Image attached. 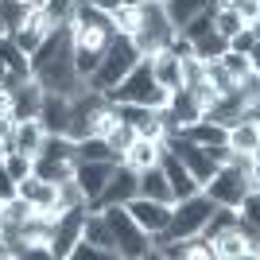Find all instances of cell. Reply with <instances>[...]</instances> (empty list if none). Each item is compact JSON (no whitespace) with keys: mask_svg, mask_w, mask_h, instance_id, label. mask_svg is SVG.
I'll list each match as a JSON object with an SVG mask.
<instances>
[{"mask_svg":"<svg viewBox=\"0 0 260 260\" xmlns=\"http://www.w3.org/2000/svg\"><path fill=\"white\" fill-rule=\"evenodd\" d=\"M31 78L51 93L74 98L78 89H86V82L74 70V31L70 23H58L54 31H47V39L35 47L31 54Z\"/></svg>","mask_w":260,"mask_h":260,"instance_id":"1","label":"cell"},{"mask_svg":"<svg viewBox=\"0 0 260 260\" xmlns=\"http://www.w3.org/2000/svg\"><path fill=\"white\" fill-rule=\"evenodd\" d=\"M167 93H171V89H163L159 82L152 78V66H148V58H140V62L132 66L128 74L117 82V86L105 89V98L113 101V105H120V101H136V105H148V109L167 105Z\"/></svg>","mask_w":260,"mask_h":260,"instance_id":"2","label":"cell"},{"mask_svg":"<svg viewBox=\"0 0 260 260\" xmlns=\"http://www.w3.org/2000/svg\"><path fill=\"white\" fill-rule=\"evenodd\" d=\"M136 62H140V51L132 47L128 35H120V31H117L113 39H109V47L101 51V62H98V70L86 78V86H89V89H101V93H105V89H113V86H117V82L128 74Z\"/></svg>","mask_w":260,"mask_h":260,"instance_id":"3","label":"cell"},{"mask_svg":"<svg viewBox=\"0 0 260 260\" xmlns=\"http://www.w3.org/2000/svg\"><path fill=\"white\" fill-rule=\"evenodd\" d=\"M101 214H105L109 229H113V241H117V260H148L152 256L148 233L132 221V214L124 206H101Z\"/></svg>","mask_w":260,"mask_h":260,"instance_id":"4","label":"cell"},{"mask_svg":"<svg viewBox=\"0 0 260 260\" xmlns=\"http://www.w3.org/2000/svg\"><path fill=\"white\" fill-rule=\"evenodd\" d=\"M171 20H167V12H163L159 0H144L140 4V23H136V31L128 35L132 47L140 51V58H148V54L163 51V43L171 39Z\"/></svg>","mask_w":260,"mask_h":260,"instance_id":"5","label":"cell"},{"mask_svg":"<svg viewBox=\"0 0 260 260\" xmlns=\"http://www.w3.org/2000/svg\"><path fill=\"white\" fill-rule=\"evenodd\" d=\"M210 210H214V202H210L202 190H194V194L186 198H175L171 202V217H167V237H194V233H202V225H206Z\"/></svg>","mask_w":260,"mask_h":260,"instance_id":"6","label":"cell"},{"mask_svg":"<svg viewBox=\"0 0 260 260\" xmlns=\"http://www.w3.org/2000/svg\"><path fill=\"white\" fill-rule=\"evenodd\" d=\"M249 190H260V183L245 179V171L229 167V163L214 167V175H210L206 183H202V194H206L214 206H233V210H237V202L249 194Z\"/></svg>","mask_w":260,"mask_h":260,"instance_id":"7","label":"cell"},{"mask_svg":"<svg viewBox=\"0 0 260 260\" xmlns=\"http://www.w3.org/2000/svg\"><path fill=\"white\" fill-rule=\"evenodd\" d=\"M82 221H86V206L58 210V217L51 225V237H47V249H51L54 260H70V249L82 241Z\"/></svg>","mask_w":260,"mask_h":260,"instance_id":"8","label":"cell"},{"mask_svg":"<svg viewBox=\"0 0 260 260\" xmlns=\"http://www.w3.org/2000/svg\"><path fill=\"white\" fill-rule=\"evenodd\" d=\"M70 31H74V70H78V78L86 82V78L98 70L101 51L109 47V39H113V35L89 31V27H70Z\"/></svg>","mask_w":260,"mask_h":260,"instance_id":"9","label":"cell"},{"mask_svg":"<svg viewBox=\"0 0 260 260\" xmlns=\"http://www.w3.org/2000/svg\"><path fill=\"white\" fill-rule=\"evenodd\" d=\"M128 198H136V171L132 167H124V163L117 159V167H113V175H109V183L101 186V194L89 202L86 210H101V206H124Z\"/></svg>","mask_w":260,"mask_h":260,"instance_id":"10","label":"cell"},{"mask_svg":"<svg viewBox=\"0 0 260 260\" xmlns=\"http://www.w3.org/2000/svg\"><path fill=\"white\" fill-rule=\"evenodd\" d=\"M124 210L132 214V221H136L148 237H152V233H163V229H167V217H171V202H155V198H144V194L128 198Z\"/></svg>","mask_w":260,"mask_h":260,"instance_id":"11","label":"cell"},{"mask_svg":"<svg viewBox=\"0 0 260 260\" xmlns=\"http://www.w3.org/2000/svg\"><path fill=\"white\" fill-rule=\"evenodd\" d=\"M113 167H117V159H86V163H74V183L82 186V194H86V206L101 194V186L109 183Z\"/></svg>","mask_w":260,"mask_h":260,"instance_id":"12","label":"cell"},{"mask_svg":"<svg viewBox=\"0 0 260 260\" xmlns=\"http://www.w3.org/2000/svg\"><path fill=\"white\" fill-rule=\"evenodd\" d=\"M155 163H159V171L167 175V186H171V194H175V198H186V194H194V190H198L194 175L183 167V159H179L175 152L159 148V159H155Z\"/></svg>","mask_w":260,"mask_h":260,"instance_id":"13","label":"cell"},{"mask_svg":"<svg viewBox=\"0 0 260 260\" xmlns=\"http://www.w3.org/2000/svg\"><path fill=\"white\" fill-rule=\"evenodd\" d=\"M70 27H89V31H105V35H117L113 31V16L101 12L98 4H89V0H70Z\"/></svg>","mask_w":260,"mask_h":260,"instance_id":"14","label":"cell"},{"mask_svg":"<svg viewBox=\"0 0 260 260\" xmlns=\"http://www.w3.org/2000/svg\"><path fill=\"white\" fill-rule=\"evenodd\" d=\"M66 117H70V98L43 89V101H39V113H35L43 132H66Z\"/></svg>","mask_w":260,"mask_h":260,"instance_id":"15","label":"cell"},{"mask_svg":"<svg viewBox=\"0 0 260 260\" xmlns=\"http://www.w3.org/2000/svg\"><path fill=\"white\" fill-rule=\"evenodd\" d=\"M82 241H89L93 249H101L105 256L117 260V241H113V229H109L105 214L101 210H86V221H82Z\"/></svg>","mask_w":260,"mask_h":260,"instance_id":"16","label":"cell"},{"mask_svg":"<svg viewBox=\"0 0 260 260\" xmlns=\"http://www.w3.org/2000/svg\"><path fill=\"white\" fill-rule=\"evenodd\" d=\"M43 124L35 117H27V120H16L12 124V136H8V152H23V155H39V144H43Z\"/></svg>","mask_w":260,"mask_h":260,"instance_id":"17","label":"cell"},{"mask_svg":"<svg viewBox=\"0 0 260 260\" xmlns=\"http://www.w3.org/2000/svg\"><path fill=\"white\" fill-rule=\"evenodd\" d=\"M12 93V120H27V117H35L39 113V101H43V86L35 82V78H23L16 89H8Z\"/></svg>","mask_w":260,"mask_h":260,"instance_id":"18","label":"cell"},{"mask_svg":"<svg viewBox=\"0 0 260 260\" xmlns=\"http://www.w3.org/2000/svg\"><path fill=\"white\" fill-rule=\"evenodd\" d=\"M148 66H152V78L163 89H179L183 86V58H175L167 47L155 51V54H148Z\"/></svg>","mask_w":260,"mask_h":260,"instance_id":"19","label":"cell"},{"mask_svg":"<svg viewBox=\"0 0 260 260\" xmlns=\"http://www.w3.org/2000/svg\"><path fill=\"white\" fill-rule=\"evenodd\" d=\"M214 252H217V260H256L260 256V245H249V241L241 237L237 229H221L214 237Z\"/></svg>","mask_w":260,"mask_h":260,"instance_id":"20","label":"cell"},{"mask_svg":"<svg viewBox=\"0 0 260 260\" xmlns=\"http://www.w3.org/2000/svg\"><path fill=\"white\" fill-rule=\"evenodd\" d=\"M136 194H144V198H155V202H175L171 186H167V175L159 171V163H152V167L136 171Z\"/></svg>","mask_w":260,"mask_h":260,"instance_id":"21","label":"cell"},{"mask_svg":"<svg viewBox=\"0 0 260 260\" xmlns=\"http://www.w3.org/2000/svg\"><path fill=\"white\" fill-rule=\"evenodd\" d=\"M31 210L35 206L27 202V198H20V194L4 198V202H0V233H4V237H8V233H20L23 221L31 217Z\"/></svg>","mask_w":260,"mask_h":260,"instance_id":"22","label":"cell"},{"mask_svg":"<svg viewBox=\"0 0 260 260\" xmlns=\"http://www.w3.org/2000/svg\"><path fill=\"white\" fill-rule=\"evenodd\" d=\"M225 148L229 152H260V124L256 120H237L225 128Z\"/></svg>","mask_w":260,"mask_h":260,"instance_id":"23","label":"cell"},{"mask_svg":"<svg viewBox=\"0 0 260 260\" xmlns=\"http://www.w3.org/2000/svg\"><path fill=\"white\" fill-rule=\"evenodd\" d=\"M167 109H171V117L179 120V128H186V124H194V120L202 117V105L194 101V93L186 86H179V89L167 93Z\"/></svg>","mask_w":260,"mask_h":260,"instance_id":"24","label":"cell"},{"mask_svg":"<svg viewBox=\"0 0 260 260\" xmlns=\"http://www.w3.org/2000/svg\"><path fill=\"white\" fill-rule=\"evenodd\" d=\"M159 140H148V136H136V140L124 148V155H120V163L124 167H132V171H144V167H152L155 159H159Z\"/></svg>","mask_w":260,"mask_h":260,"instance_id":"25","label":"cell"},{"mask_svg":"<svg viewBox=\"0 0 260 260\" xmlns=\"http://www.w3.org/2000/svg\"><path fill=\"white\" fill-rule=\"evenodd\" d=\"M16 194L27 198L35 210H51V206H54V183L39 179V175H27V179H20V183H16Z\"/></svg>","mask_w":260,"mask_h":260,"instance_id":"26","label":"cell"},{"mask_svg":"<svg viewBox=\"0 0 260 260\" xmlns=\"http://www.w3.org/2000/svg\"><path fill=\"white\" fill-rule=\"evenodd\" d=\"M217 0H167L163 4V12H167V20H171V27L179 31L186 20H194L198 12H214Z\"/></svg>","mask_w":260,"mask_h":260,"instance_id":"27","label":"cell"},{"mask_svg":"<svg viewBox=\"0 0 260 260\" xmlns=\"http://www.w3.org/2000/svg\"><path fill=\"white\" fill-rule=\"evenodd\" d=\"M0 62L8 66L16 78H31V58L12 43V35H0Z\"/></svg>","mask_w":260,"mask_h":260,"instance_id":"28","label":"cell"},{"mask_svg":"<svg viewBox=\"0 0 260 260\" xmlns=\"http://www.w3.org/2000/svg\"><path fill=\"white\" fill-rule=\"evenodd\" d=\"M31 175L47 179V183H62V179L74 175V163H70V159H47V155H35V159H31Z\"/></svg>","mask_w":260,"mask_h":260,"instance_id":"29","label":"cell"},{"mask_svg":"<svg viewBox=\"0 0 260 260\" xmlns=\"http://www.w3.org/2000/svg\"><path fill=\"white\" fill-rule=\"evenodd\" d=\"M31 4L27 0H0V23H4V31H16V27H23L27 23V16H31Z\"/></svg>","mask_w":260,"mask_h":260,"instance_id":"30","label":"cell"},{"mask_svg":"<svg viewBox=\"0 0 260 260\" xmlns=\"http://www.w3.org/2000/svg\"><path fill=\"white\" fill-rule=\"evenodd\" d=\"M86 159H117V155L109 152V144L101 140V136H82V140H74V163H86Z\"/></svg>","mask_w":260,"mask_h":260,"instance_id":"31","label":"cell"},{"mask_svg":"<svg viewBox=\"0 0 260 260\" xmlns=\"http://www.w3.org/2000/svg\"><path fill=\"white\" fill-rule=\"evenodd\" d=\"M229 51V39L217 31H206L202 39H194V58H202V62H214V58H221V54Z\"/></svg>","mask_w":260,"mask_h":260,"instance_id":"32","label":"cell"},{"mask_svg":"<svg viewBox=\"0 0 260 260\" xmlns=\"http://www.w3.org/2000/svg\"><path fill=\"white\" fill-rule=\"evenodd\" d=\"M101 140H105V144H109V152H113V155L120 159V155H124V148H128V144L136 140V128H132L128 120H120V117H117V124H113V128H109L105 136H101Z\"/></svg>","mask_w":260,"mask_h":260,"instance_id":"33","label":"cell"},{"mask_svg":"<svg viewBox=\"0 0 260 260\" xmlns=\"http://www.w3.org/2000/svg\"><path fill=\"white\" fill-rule=\"evenodd\" d=\"M256 43H260V23H245L237 35H229V51L249 54V58H256Z\"/></svg>","mask_w":260,"mask_h":260,"instance_id":"34","label":"cell"},{"mask_svg":"<svg viewBox=\"0 0 260 260\" xmlns=\"http://www.w3.org/2000/svg\"><path fill=\"white\" fill-rule=\"evenodd\" d=\"M210 16H214V31H217V35H225V39H229V35H237L241 27H245V20L237 16V8H229V4L214 8Z\"/></svg>","mask_w":260,"mask_h":260,"instance_id":"35","label":"cell"},{"mask_svg":"<svg viewBox=\"0 0 260 260\" xmlns=\"http://www.w3.org/2000/svg\"><path fill=\"white\" fill-rule=\"evenodd\" d=\"M136 23H140V4H120V8L113 12V31L132 35V31H136Z\"/></svg>","mask_w":260,"mask_h":260,"instance_id":"36","label":"cell"},{"mask_svg":"<svg viewBox=\"0 0 260 260\" xmlns=\"http://www.w3.org/2000/svg\"><path fill=\"white\" fill-rule=\"evenodd\" d=\"M217 62L229 70V78H233V82H237V78H245L249 70H256V58H249V54H237V51H225Z\"/></svg>","mask_w":260,"mask_h":260,"instance_id":"37","label":"cell"},{"mask_svg":"<svg viewBox=\"0 0 260 260\" xmlns=\"http://www.w3.org/2000/svg\"><path fill=\"white\" fill-rule=\"evenodd\" d=\"M4 167H8V175L20 183V179H27L31 175V155H23V152H8L4 155Z\"/></svg>","mask_w":260,"mask_h":260,"instance_id":"38","label":"cell"},{"mask_svg":"<svg viewBox=\"0 0 260 260\" xmlns=\"http://www.w3.org/2000/svg\"><path fill=\"white\" fill-rule=\"evenodd\" d=\"M237 93L245 101H260V66H256V70H249L245 78H237Z\"/></svg>","mask_w":260,"mask_h":260,"instance_id":"39","label":"cell"},{"mask_svg":"<svg viewBox=\"0 0 260 260\" xmlns=\"http://www.w3.org/2000/svg\"><path fill=\"white\" fill-rule=\"evenodd\" d=\"M202 78H206V66H202V58H194V54H190V58H183V86L190 89V86H198Z\"/></svg>","mask_w":260,"mask_h":260,"instance_id":"40","label":"cell"},{"mask_svg":"<svg viewBox=\"0 0 260 260\" xmlns=\"http://www.w3.org/2000/svg\"><path fill=\"white\" fill-rule=\"evenodd\" d=\"M163 47H167L175 58H190V54H194V43H190L186 35H179V31H171V39H167Z\"/></svg>","mask_w":260,"mask_h":260,"instance_id":"41","label":"cell"},{"mask_svg":"<svg viewBox=\"0 0 260 260\" xmlns=\"http://www.w3.org/2000/svg\"><path fill=\"white\" fill-rule=\"evenodd\" d=\"M12 194H16V179L8 175V167H4V159H0V202L12 198Z\"/></svg>","mask_w":260,"mask_h":260,"instance_id":"42","label":"cell"},{"mask_svg":"<svg viewBox=\"0 0 260 260\" xmlns=\"http://www.w3.org/2000/svg\"><path fill=\"white\" fill-rule=\"evenodd\" d=\"M89 4H98L101 12H109V16H113V12H117L120 4H124V0H89Z\"/></svg>","mask_w":260,"mask_h":260,"instance_id":"43","label":"cell"},{"mask_svg":"<svg viewBox=\"0 0 260 260\" xmlns=\"http://www.w3.org/2000/svg\"><path fill=\"white\" fill-rule=\"evenodd\" d=\"M8 74H12V70H8V66H4V62H0V86L8 82Z\"/></svg>","mask_w":260,"mask_h":260,"instance_id":"44","label":"cell"},{"mask_svg":"<svg viewBox=\"0 0 260 260\" xmlns=\"http://www.w3.org/2000/svg\"><path fill=\"white\" fill-rule=\"evenodd\" d=\"M0 260H4V233H0Z\"/></svg>","mask_w":260,"mask_h":260,"instance_id":"45","label":"cell"},{"mask_svg":"<svg viewBox=\"0 0 260 260\" xmlns=\"http://www.w3.org/2000/svg\"><path fill=\"white\" fill-rule=\"evenodd\" d=\"M0 35H8V31H4V23H0Z\"/></svg>","mask_w":260,"mask_h":260,"instance_id":"46","label":"cell"},{"mask_svg":"<svg viewBox=\"0 0 260 260\" xmlns=\"http://www.w3.org/2000/svg\"><path fill=\"white\" fill-rule=\"evenodd\" d=\"M159 4H167V0H159Z\"/></svg>","mask_w":260,"mask_h":260,"instance_id":"47","label":"cell"}]
</instances>
